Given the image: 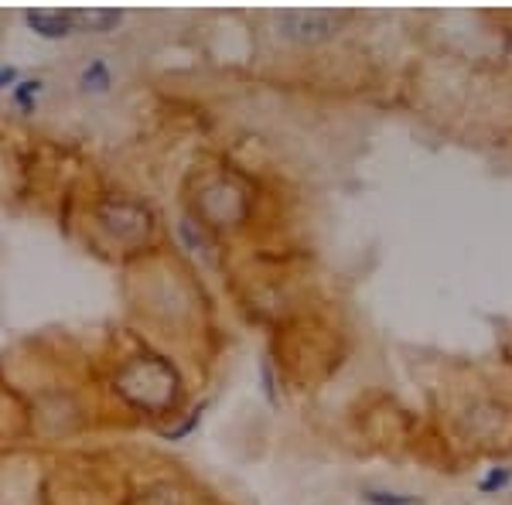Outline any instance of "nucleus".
<instances>
[{
    "label": "nucleus",
    "mask_w": 512,
    "mask_h": 505,
    "mask_svg": "<svg viewBox=\"0 0 512 505\" xmlns=\"http://www.w3.org/2000/svg\"><path fill=\"white\" fill-rule=\"evenodd\" d=\"M205 407H209V403H202V407H198V410H192V417H188L185 424H178L175 430H168V434H164V441H181V437H185V434H192V430L198 427V420H202Z\"/></svg>",
    "instance_id": "6e6552de"
},
{
    "label": "nucleus",
    "mask_w": 512,
    "mask_h": 505,
    "mask_svg": "<svg viewBox=\"0 0 512 505\" xmlns=\"http://www.w3.org/2000/svg\"><path fill=\"white\" fill-rule=\"evenodd\" d=\"M38 93H41V79H21L18 86H14V103H18L24 113H35Z\"/></svg>",
    "instance_id": "423d86ee"
},
{
    "label": "nucleus",
    "mask_w": 512,
    "mask_h": 505,
    "mask_svg": "<svg viewBox=\"0 0 512 505\" xmlns=\"http://www.w3.org/2000/svg\"><path fill=\"white\" fill-rule=\"evenodd\" d=\"M110 69H106V62L103 59H93L82 69V76H79V86L86 89V93H106L110 89Z\"/></svg>",
    "instance_id": "20e7f679"
},
{
    "label": "nucleus",
    "mask_w": 512,
    "mask_h": 505,
    "mask_svg": "<svg viewBox=\"0 0 512 505\" xmlns=\"http://www.w3.org/2000/svg\"><path fill=\"white\" fill-rule=\"evenodd\" d=\"M509 482H512V471L509 468H492L489 475L478 482V488H482V492H499V488H506Z\"/></svg>",
    "instance_id": "0eeeda50"
},
{
    "label": "nucleus",
    "mask_w": 512,
    "mask_h": 505,
    "mask_svg": "<svg viewBox=\"0 0 512 505\" xmlns=\"http://www.w3.org/2000/svg\"><path fill=\"white\" fill-rule=\"evenodd\" d=\"M7 86H18V69L0 65V89H7Z\"/></svg>",
    "instance_id": "9d476101"
},
{
    "label": "nucleus",
    "mask_w": 512,
    "mask_h": 505,
    "mask_svg": "<svg viewBox=\"0 0 512 505\" xmlns=\"http://www.w3.org/2000/svg\"><path fill=\"white\" fill-rule=\"evenodd\" d=\"M345 18H349L345 11L308 7V11H284L280 14V28H284V38L297 41V45H315V41L332 38Z\"/></svg>",
    "instance_id": "f257e3e1"
},
{
    "label": "nucleus",
    "mask_w": 512,
    "mask_h": 505,
    "mask_svg": "<svg viewBox=\"0 0 512 505\" xmlns=\"http://www.w3.org/2000/svg\"><path fill=\"white\" fill-rule=\"evenodd\" d=\"M362 502L366 505H424V499H417V495L376 492V488H366V492H362Z\"/></svg>",
    "instance_id": "39448f33"
},
{
    "label": "nucleus",
    "mask_w": 512,
    "mask_h": 505,
    "mask_svg": "<svg viewBox=\"0 0 512 505\" xmlns=\"http://www.w3.org/2000/svg\"><path fill=\"white\" fill-rule=\"evenodd\" d=\"M24 21H28V28L35 31V35L48 38V41L69 38L72 31H76V24H72V11H28L24 14Z\"/></svg>",
    "instance_id": "f03ea898"
},
{
    "label": "nucleus",
    "mask_w": 512,
    "mask_h": 505,
    "mask_svg": "<svg viewBox=\"0 0 512 505\" xmlns=\"http://www.w3.org/2000/svg\"><path fill=\"white\" fill-rule=\"evenodd\" d=\"M123 21L120 11H106V7H89V11H72V24L76 31H93V35H106Z\"/></svg>",
    "instance_id": "7ed1b4c3"
},
{
    "label": "nucleus",
    "mask_w": 512,
    "mask_h": 505,
    "mask_svg": "<svg viewBox=\"0 0 512 505\" xmlns=\"http://www.w3.org/2000/svg\"><path fill=\"white\" fill-rule=\"evenodd\" d=\"M260 376H263V393H267V400L277 403V386H274V369H270V362L260 366Z\"/></svg>",
    "instance_id": "1a4fd4ad"
}]
</instances>
